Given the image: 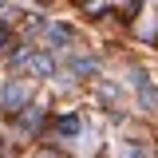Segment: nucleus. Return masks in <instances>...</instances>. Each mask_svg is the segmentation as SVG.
I'll list each match as a JSON object with an SVG mask.
<instances>
[{"instance_id":"2","label":"nucleus","mask_w":158,"mask_h":158,"mask_svg":"<svg viewBox=\"0 0 158 158\" xmlns=\"http://www.w3.org/2000/svg\"><path fill=\"white\" fill-rule=\"evenodd\" d=\"M0 107H4L8 115H20V111L28 107V87H24L20 79H8L4 91H0Z\"/></svg>"},{"instance_id":"1","label":"nucleus","mask_w":158,"mask_h":158,"mask_svg":"<svg viewBox=\"0 0 158 158\" xmlns=\"http://www.w3.org/2000/svg\"><path fill=\"white\" fill-rule=\"evenodd\" d=\"M16 67L28 71V75H36V79H48L52 71H56V59L48 56V52H20V56H16Z\"/></svg>"},{"instance_id":"6","label":"nucleus","mask_w":158,"mask_h":158,"mask_svg":"<svg viewBox=\"0 0 158 158\" xmlns=\"http://www.w3.org/2000/svg\"><path fill=\"white\" fill-rule=\"evenodd\" d=\"M4 48H8V28L0 24V52H4Z\"/></svg>"},{"instance_id":"3","label":"nucleus","mask_w":158,"mask_h":158,"mask_svg":"<svg viewBox=\"0 0 158 158\" xmlns=\"http://www.w3.org/2000/svg\"><path fill=\"white\" fill-rule=\"evenodd\" d=\"M83 131H87V123H83V115H75V111L56 118V135H59V138H79Z\"/></svg>"},{"instance_id":"5","label":"nucleus","mask_w":158,"mask_h":158,"mask_svg":"<svg viewBox=\"0 0 158 158\" xmlns=\"http://www.w3.org/2000/svg\"><path fill=\"white\" fill-rule=\"evenodd\" d=\"M146 154H150L146 146H127V158H146Z\"/></svg>"},{"instance_id":"4","label":"nucleus","mask_w":158,"mask_h":158,"mask_svg":"<svg viewBox=\"0 0 158 158\" xmlns=\"http://www.w3.org/2000/svg\"><path fill=\"white\" fill-rule=\"evenodd\" d=\"M48 36L56 40V44H67V40H71V32H67L63 24H48Z\"/></svg>"}]
</instances>
